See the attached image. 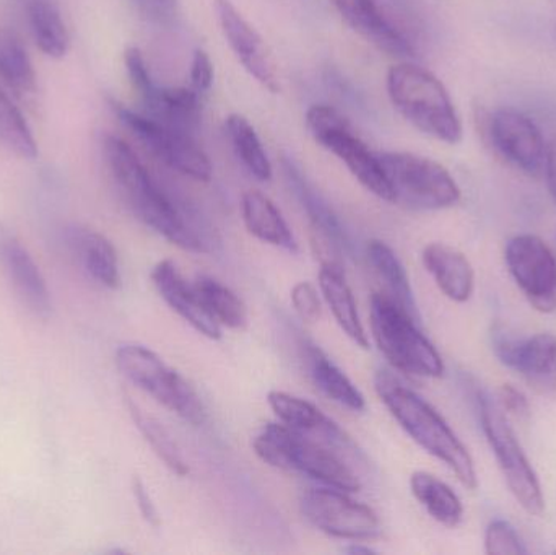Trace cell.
Segmentation results:
<instances>
[{
    "label": "cell",
    "mask_w": 556,
    "mask_h": 555,
    "mask_svg": "<svg viewBox=\"0 0 556 555\" xmlns=\"http://www.w3.org/2000/svg\"><path fill=\"white\" fill-rule=\"evenodd\" d=\"M104 160L127 207L147 227L175 247L191 253H207L208 241L185 211L160 188L132 147L116 136L103 140Z\"/></svg>",
    "instance_id": "cell-1"
},
{
    "label": "cell",
    "mask_w": 556,
    "mask_h": 555,
    "mask_svg": "<svg viewBox=\"0 0 556 555\" xmlns=\"http://www.w3.org/2000/svg\"><path fill=\"white\" fill-rule=\"evenodd\" d=\"M375 388L379 400L415 443L444 463L467 489L477 488L476 465L469 450L430 403L388 370L376 374Z\"/></svg>",
    "instance_id": "cell-2"
},
{
    "label": "cell",
    "mask_w": 556,
    "mask_h": 555,
    "mask_svg": "<svg viewBox=\"0 0 556 555\" xmlns=\"http://www.w3.org/2000/svg\"><path fill=\"white\" fill-rule=\"evenodd\" d=\"M253 449L257 458L280 471L300 472L343 492H358L362 488L355 466L345 456L285 424L264 426L253 440Z\"/></svg>",
    "instance_id": "cell-3"
},
{
    "label": "cell",
    "mask_w": 556,
    "mask_h": 555,
    "mask_svg": "<svg viewBox=\"0 0 556 555\" xmlns=\"http://www.w3.org/2000/svg\"><path fill=\"white\" fill-rule=\"evenodd\" d=\"M388 93L395 110L421 133L451 146L463 139V123L446 87L427 68L394 65L388 72Z\"/></svg>",
    "instance_id": "cell-4"
},
{
    "label": "cell",
    "mask_w": 556,
    "mask_h": 555,
    "mask_svg": "<svg viewBox=\"0 0 556 555\" xmlns=\"http://www.w3.org/2000/svg\"><path fill=\"white\" fill-rule=\"evenodd\" d=\"M369 325L376 345L395 370L412 377H443V358L420 331V321L405 312L388 293H372L369 300Z\"/></svg>",
    "instance_id": "cell-5"
},
{
    "label": "cell",
    "mask_w": 556,
    "mask_h": 555,
    "mask_svg": "<svg viewBox=\"0 0 556 555\" xmlns=\"http://www.w3.org/2000/svg\"><path fill=\"white\" fill-rule=\"evenodd\" d=\"M470 396H472L480 426L495 453L508 488L528 514L539 517L544 514L545 508L541 482L521 443L518 442L515 430L509 426L505 411L479 384H473Z\"/></svg>",
    "instance_id": "cell-6"
},
{
    "label": "cell",
    "mask_w": 556,
    "mask_h": 555,
    "mask_svg": "<svg viewBox=\"0 0 556 555\" xmlns=\"http://www.w3.org/2000/svg\"><path fill=\"white\" fill-rule=\"evenodd\" d=\"M116 365L130 383L186 422L202 426L207 420V409L194 387L146 345H119Z\"/></svg>",
    "instance_id": "cell-7"
},
{
    "label": "cell",
    "mask_w": 556,
    "mask_h": 555,
    "mask_svg": "<svg viewBox=\"0 0 556 555\" xmlns=\"http://www.w3.org/2000/svg\"><path fill=\"white\" fill-rule=\"evenodd\" d=\"M391 186L392 202L415 211L453 207L460 189L451 173L434 160L407 152L376 153Z\"/></svg>",
    "instance_id": "cell-8"
},
{
    "label": "cell",
    "mask_w": 556,
    "mask_h": 555,
    "mask_svg": "<svg viewBox=\"0 0 556 555\" xmlns=\"http://www.w3.org/2000/svg\"><path fill=\"white\" fill-rule=\"evenodd\" d=\"M306 129L314 142L333 153L363 188L382 201L392 202L391 186L378 155L356 136L349 121L336 108L327 104L311 106L306 113Z\"/></svg>",
    "instance_id": "cell-9"
},
{
    "label": "cell",
    "mask_w": 556,
    "mask_h": 555,
    "mask_svg": "<svg viewBox=\"0 0 556 555\" xmlns=\"http://www.w3.org/2000/svg\"><path fill=\"white\" fill-rule=\"evenodd\" d=\"M110 104L124 127L160 162L195 181H211L214 172L211 160L192 134L166 126L147 114L136 113L119 101L110 100Z\"/></svg>",
    "instance_id": "cell-10"
},
{
    "label": "cell",
    "mask_w": 556,
    "mask_h": 555,
    "mask_svg": "<svg viewBox=\"0 0 556 555\" xmlns=\"http://www.w3.org/2000/svg\"><path fill=\"white\" fill-rule=\"evenodd\" d=\"M301 514L327 537L346 541H371L381 534V521L368 505L353 501L339 489H311L300 502Z\"/></svg>",
    "instance_id": "cell-11"
},
{
    "label": "cell",
    "mask_w": 556,
    "mask_h": 555,
    "mask_svg": "<svg viewBox=\"0 0 556 555\" xmlns=\"http://www.w3.org/2000/svg\"><path fill=\"white\" fill-rule=\"evenodd\" d=\"M124 62L130 81L146 108L147 116L194 136L201 123V94L195 93L192 88L156 85L140 49H127Z\"/></svg>",
    "instance_id": "cell-12"
},
{
    "label": "cell",
    "mask_w": 556,
    "mask_h": 555,
    "mask_svg": "<svg viewBox=\"0 0 556 555\" xmlns=\"http://www.w3.org/2000/svg\"><path fill=\"white\" fill-rule=\"evenodd\" d=\"M506 266L529 302L541 310L556 308V257L535 235L511 238L505 250Z\"/></svg>",
    "instance_id": "cell-13"
},
{
    "label": "cell",
    "mask_w": 556,
    "mask_h": 555,
    "mask_svg": "<svg viewBox=\"0 0 556 555\" xmlns=\"http://www.w3.org/2000/svg\"><path fill=\"white\" fill-rule=\"evenodd\" d=\"M267 403L276 413L278 422L285 424L294 432L303 433L316 442L330 446L345 456L353 466L366 465L365 455L353 442L352 437L340 429L339 424L333 422L316 404L277 390L267 394Z\"/></svg>",
    "instance_id": "cell-14"
},
{
    "label": "cell",
    "mask_w": 556,
    "mask_h": 555,
    "mask_svg": "<svg viewBox=\"0 0 556 555\" xmlns=\"http://www.w3.org/2000/svg\"><path fill=\"white\" fill-rule=\"evenodd\" d=\"M493 351L503 365L521 375L542 393L556 391V336L541 332L515 338L505 331L493 335Z\"/></svg>",
    "instance_id": "cell-15"
},
{
    "label": "cell",
    "mask_w": 556,
    "mask_h": 555,
    "mask_svg": "<svg viewBox=\"0 0 556 555\" xmlns=\"http://www.w3.org/2000/svg\"><path fill=\"white\" fill-rule=\"evenodd\" d=\"M490 137L496 150L522 172L529 175L544 172L547 146L541 129L531 117L503 108L490 119Z\"/></svg>",
    "instance_id": "cell-16"
},
{
    "label": "cell",
    "mask_w": 556,
    "mask_h": 555,
    "mask_svg": "<svg viewBox=\"0 0 556 555\" xmlns=\"http://www.w3.org/2000/svg\"><path fill=\"white\" fill-rule=\"evenodd\" d=\"M214 5L222 31L244 71L267 90L277 93L280 90L277 68L263 36L238 12L230 0H214Z\"/></svg>",
    "instance_id": "cell-17"
},
{
    "label": "cell",
    "mask_w": 556,
    "mask_h": 555,
    "mask_svg": "<svg viewBox=\"0 0 556 555\" xmlns=\"http://www.w3.org/2000/svg\"><path fill=\"white\" fill-rule=\"evenodd\" d=\"M0 267L26 310L36 318H49L52 302L48 283L20 238L2 222H0Z\"/></svg>",
    "instance_id": "cell-18"
},
{
    "label": "cell",
    "mask_w": 556,
    "mask_h": 555,
    "mask_svg": "<svg viewBox=\"0 0 556 555\" xmlns=\"http://www.w3.org/2000/svg\"><path fill=\"white\" fill-rule=\"evenodd\" d=\"M153 286L160 293L166 305L178 313L189 326L195 329L199 335L205 336L212 341L222 339V326L208 315L205 306L202 305L194 286L182 277L181 270L173 260H162L152 269Z\"/></svg>",
    "instance_id": "cell-19"
},
{
    "label": "cell",
    "mask_w": 556,
    "mask_h": 555,
    "mask_svg": "<svg viewBox=\"0 0 556 555\" xmlns=\"http://www.w3.org/2000/svg\"><path fill=\"white\" fill-rule=\"evenodd\" d=\"M283 169L288 185L293 189L300 204L303 205L304 212L309 218L311 227H313L316 237L323 241L324 247L336 256V260L342 257L343 254H352V243H350L349 235L343 230L339 217L333 214L330 205L320 198L319 192H316L313 186L307 185L300 169L290 160H283Z\"/></svg>",
    "instance_id": "cell-20"
},
{
    "label": "cell",
    "mask_w": 556,
    "mask_h": 555,
    "mask_svg": "<svg viewBox=\"0 0 556 555\" xmlns=\"http://www.w3.org/2000/svg\"><path fill=\"white\" fill-rule=\"evenodd\" d=\"M343 20L356 33L397 58H414L412 42L391 25L375 0H330Z\"/></svg>",
    "instance_id": "cell-21"
},
{
    "label": "cell",
    "mask_w": 556,
    "mask_h": 555,
    "mask_svg": "<svg viewBox=\"0 0 556 555\" xmlns=\"http://www.w3.org/2000/svg\"><path fill=\"white\" fill-rule=\"evenodd\" d=\"M67 241L88 277L104 289H119L121 269L116 248L104 235L91 228L72 225L67 230Z\"/></svg>",
    "instance_id": "cell-22"
},
{
    "label": "cell",
    "mask_w": 556,
    "mask_h": 555,
    "mask_svg": "<svg viewBox=\"0 0 556 555\" xmlns=\"http://www.w3.org/2000/svg\"><path fill=\"white\" fill-rule=\"evenodd\" d=\"M421 260L447 299L464 303L472 297L476 274L459 250L443 243H431L425 248Z\"/></svg>",
    "instance_id": "cell-23"
},
{
    "label": "cell",
    "mask_w": 556,
    "mask_h": 555,
    "mask_svg": "<svg viewBox=\"0 0 556 555\" xmlns=\"http://www.w3.org/2000/svg\"><path fill=\"white\" fill-rule=\"evenodd\" d=\"M319 289L324 302L329 306L337 325L359 348L368 349L369 341L352 289L337 263H323L319 270Z\"/></svg>",
    "instance_id": "cell-24"
},
{
    "label": "cell",
    "mask_w": 556,
    "mask_h": 555,
    "mask_svg": "<svg viewBox=\"0 0 556 555\" xmlns=\"http://www.w3.org/2000/svg\"><path fill=\"white\" fill-rule=\"evenodd\" d=\"M241 211L244 225L253 237L264 243L296 253L298 241L293 231L288 227L277 205L266 194L261 191L244 192Z\"/></svg>",
    "instance_id": "cell-25"
},
{
    "label": "cell",
    "mask_w": 556,
    "mask_h": 555,
    "mask_svg": "<svg viewBox=\"0 0 556 555\" xmlns=\"http://www.w3.org/2000/svg\"><path fill=\"white\" fill-rule=\"evenodd\" d=\"M303 351L311 380L329 400L353 413L365 411L366 403L362 391L317 345L304 344Z\"/></svg>",
    "instance_id": "cell-26"
},
{
    "label": "cell",
    "mask_w": 556,
    "mask_h": 555,
    "mask_svg": "<svg viewBox=\"0 0 556 555\" xmlns=\"http://www.w3.org/2000/svg\"><path fill=\"white\" fill-rule=\"evenodd\" d=\"M410 489L418 504L433 520L446 528L459 527L464 518L463 502L446 482L430 472L415 471L410 478Z\"/></svg>",
    "instance_id": "cell-27"
},
{
    "label": "cell",
    "mask_w": 556,
    "mask_h": 555,
    "mask_svg": "<svg viewBox=\"0 0 556 555\" xmlns=\"http://www.w3.org/2000/svg\"><path fill=\"white\" fill-rule=\"evenodd\" d=\"M23 7L38 48L49 58H64L71 39L54 0H23Z\"/></svg>",
    "instance_id": "cell-28"
},
{
    "label": "cell",
    "mask_w": 556,
    "mask_h": 555,
    "mask_svg": "<svg viewBox=\"0 0 556 555\" xmlns=\"http://www.w3.org/2000/svg\"><path fill=\"white\" fill-rule=\"evenodd\" d=\"M366 251H368L369 263L372 264L388 289V295L397 302L405 312L410 313L417 321H420V312L415 302L410 279L394 250L384 241L371 240Z\"/></svg>",
    "instance_id": "cell-29"
},
{
    "label": "cell",
    "mask_w": 556,
    "mask_h": 555,
    "mask_svg": "<svg viewBox=\"0 0 556 555\" xmlns=\"http://www.w3.org/2000/svg\"><path fill=\"white\" fill-rule=\"evenodd\" d=\"M202 305L208 315L224 328L243 329L248 323L247 306L243 300L220 280L211 276H198L192 282Z\"/></svg>",
    "instance_id": "cell-30"
},
{
    "label": "cell",
    "mask_w": 556,
    "mask_h": 555,
    "mask_svg": "<svg viewBox=\"0 0 556 555\" xmlns=\"http://www.w3.org/2000/svg\"><path fill=\"white\" fill-rule=\"evenodd\" d=\"M126 406L137 429L142 433L153 453L165 463L166 468L172 469L175 475L188 476L189 466L182 458L181 450L163 424L147 414L139 404L134 403L132 398L126 396Z\"/></svg>",
    "instance_id": "cell-31"
},
{
    "label": "cell",
    "mask_w": 556,
    "mask_h": 555,
    "mask_svg": "<svg viewBox=\"0 0 556 555\" xmlns=\"http://www.w3.org/2000/svg\"><path fill=\"white\" fill-rule=\"evenodd\" d=\"M225 126H227L231 146L248 172L260 181H270L273 165L253 124L241 114H230Z\"/></svg>",
    "instance_id": "cell-32"
},
{
    "label": "cell",
    "mask_w": 556,
    "mask_h": 555,
    "mask_svg": "<svg viewBox=\"0 0 556 555\" xmlns=\"http://www.w3.org/2000/svg\"><path fill=\"white\" fill-rule=\"evenodd\" d=\"M0 78L18 93L36 90L31 59L20 36L10 28H0Z\"/></svg>",
    "instance_id": "cell-33"
},
{
    "label": "cell",
    "mask_w": 556,
    "mask_h": 555,
    "mask_svg": "<svg viewBox=\"0 0 556 555\" xmlns=\"http://www.w3.org/2000/svg\"><path fill=\"white\" fill-rule=\"evenodd\" d=\"M0 140L22 159L33 160L38 155V143L28 123L3 91H0Z\"/></svg>",
    "instance_id": "cell-34"
},
{
    "label": "cell",
    "mask_w": 556,
    "mask_h": 555,
    "mask_svg": "<svg viewBox=\"0 0 556 555\" xmlns=\"http://www.w3.org/2000/svg\"><path fill=\"white\" fill-rule=\"evenodd\" d=\"M486 554L519 555L528 554L525 541L509 521L495 520L489 525L485 533Z\"/></svg>",
    "instance_id": "cell-35"
},
{
    "label": "cell",
    "mask_w": 556,
    "mask_h": 555,
    "mask_svg": "<svg viewBox=\"0 0 556 555\" xmlns=\"http://www.w3.org/2000/svg\"><path fill=\"white\" fill-rule=\"evenodd\" d=\"M291 305L300 318L307 323L317 321L323 313L319 293L311 282H298L291 289Z\"/></svg>",
    "instance_id": "cell-36"
},
{
    "label": "cell",
    "mask_w": 556,
    "mask_h": 555,
    "mask_svg": "<svg viewBox=\"0 0 556 555\" xmlns=\"http://www.w3.org/2000/svg\"><path fill=\"white\" fill-rule=\"evenodd\" d=\"M149 22L168 25L179 12V0H130Z\"/></svg>",
    "instance_id": "cell-37"
},
{
    "label": "cell",
    "mask_w": 556,
    "mask_h": 555,
    "mask_svg": "<svg viewBox=\"0 0 556 555\" xmlns=\"http://www.w3.org/2000/svg\"><path fill=\"white\" fill-rule=\"evenodd\" d=\"M191 88L195 93L205 94L214 84V64L204 49H195L191 64Z\"/></svg>",
    "instance_id": "cell-38"
},
{
    "label": "cell",
    "mask_w": 556,
    "mask_h": 555,
    "mask_svg": "<svg viewBox=\"0 0 556 555\" xmlns=\"http://www.w3.org/2000/svg\"><path fill=\"white\" fill-rule=\"evenodd\" d=\"M132 494L134 499H136L137 507H139V512L140 515H142L143 520H146L150 527L159 528V510H156L155 504H153L152 501V495H150V492L147 491L142 479L137 478V476H134L132 478Z\"/></svg>",
    "instance_id": "cell-39"
},
{
    "label": "cell",
    "mask_w": 556,
    "mask_h": 555,
    "mask_svg": "<svg viewBox=\"0 0 556 555\" xmlns=\"http://www.w3.org/2000/svg\"><path fill=\"white\" fill-rule=\"evenodd\" d=\"M500 404H502L503 411H508L511 416L518 417V419H528L529 414H531L528 398L511 384H505L500 390Z\"/></svg>",
    "instance_id": "cell-40"
},
{
    "label": "cell",
    "mask_w": 556,
    "mask_h": 555,
    "mask_svg": "<svg viewBox=\"0 0 556 555\" xmlns=\"http://www.w3.org/2000/svg\"><path fill=\"white\" fill-rule=\"evenodd\" d=\"M545 173H547L548 186L556 201V137L547 147V160H545Z\"/></svg>",
    "instance_id": "cell-41"
},
{
    "label": "cell",
    "mask_w": 556,
    "mask_h": 555,
    "mask_svg": "<svg viewBox=\"0 0 556 555\" xmlns=\"http://www.w3.org/2000/svg\"><path fill=\"white\" fill-rule=\"evenodd\" d=\"M345 553L352 554V555H358V554H375L376 551H372L371 547L363 546L362 541H358V544H356V541H352V546L346 547Z\"/></svg>",
    "instance_id": "cell-42"
}]
</instances>
